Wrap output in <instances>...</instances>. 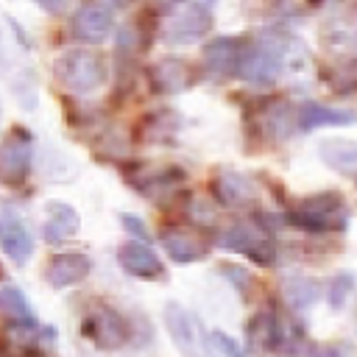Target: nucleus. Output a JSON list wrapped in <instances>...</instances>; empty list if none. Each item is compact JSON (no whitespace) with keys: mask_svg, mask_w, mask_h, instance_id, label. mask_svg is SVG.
Here are the masks:
<instances>
[{"mask_svg":"<svg viewBox=\"0 0 357 357\" xmlns=\"http://www.w3.org/2000/svg\"><path fill=\"white\" fill-rule=\"evenodd\" d=\"M290 45H293L290 39L276 36V33H265L257 42L243 45V59H240L237 73L254 86L273 84L284 70V56H287Z\"/></svg>","mask_w":357,"mask_h":357,"instance_id":"1","label":"nucleus"},{"mask_svg":"<svg viewBox=\"0 0 357 357\" xmlns=\"http://www.w3.org/2000/svg\"><path fill=\"white\" fill-rule=\"evenodd\" d=\"M287 220L298 229L324 234V231H343L349 223V209L340 192H318L310 198H301L290 212Z\"/></svg>","mask_w":357,"mask_h":357,"instance_id":"2","label":"nucleus"},{"mask_svg":"<svg viewBox=\"0 0 357 357\" xmlns=\"http://www.w3.org/2000/svg\"><path fill=\"white\" fill-rule=\"evenodd\" d=\"M53 75L64 89L75 95H86L106 81V61L95 50H67L56 59Z\"/></svg>","mask_w":357,"mask_h":357,"instance_id":"3","label":"nucleus"},{"mask_svg":"<svg viewBox=\"0 0 357 357\" xmlns=\"http://www.w3.org/2000/svg\"><path fill=\"white\" fill-rule=\"evenodd\" d=\"M165 326L184 357H215L209 346V335L204 332V324L181 304L176 301L165 304Z\"/></svg>","mask_w":357,"mask_h":357,"instance_id":"4","label":"nucleus"},{"mask_svg":"<svg viewBox=\"0 0 357 357\" xmlns=\"http://www.w3.org/2000/svg\"><path fill=\"white\" fill-rule=\"evenodd\" d=\"M220 245L229 251H237L243 257H248L257 265H271L276 259V243L271 237V231L259 223L251 220H237L231 223L223 234H220Z\"/></svg>","mask_w":357,"mask_h":357,"instance_id":"5","label":"nucleus"},{"mask_svg":"<svg viewBox=\"0 0 357 357\" xmlns=\"http://www.w3.org/2000/svg\"><path fill=\"white\" fill-rule=\"evenodd\" d=\"M81 329L103 351H114V349H120L128 340V324H126V318L117 310H112L109 304L89 307Z\"/></svg>","mask_w":357,"mask_h":357,"instance_id":"6","label":"nucleus"},{"mask_svg":"<svg viewBox=\"0 0 357 357\" xmlns=\"http://www.w3.org/2000/svg\"><path fill=\"white\" fill-rule=\"evenodd\" d=\"M33 162V139L25 128H14L0 142V181L22 184L31 173Z\"/></svg>","mask_w":357,"mask_h":357,"instance_id":"7","label":"nucleus"},{"mask_svg":"<svg viewBox=\"0 0 357 357\" xmlns=\"http://www.w3.org/2000/svg\"><path fill=\"white\" fill-rule=\"evenodd\" d=\"M212 28V14L206 6H187L178 14H173L165 28H162V39L167 45H192L198 42L206 31Z\"/></svg>","mask_w":357,"mask_h":357,"instance_id":"8","label":"nucleus"},{"mask_svg":"<svg viewBox=\"0 0 357 357\" xmlns=\"http://www.w3.org/2000/svg\"><path fill=\"white\" fill-rule=\"evenodd\" d=\"M117 262H120V268H123L126 273H131V276H137V279L153 282V279H162V276H165L162 259H159L156 251H153L151 245H145L142 240H128V243H123L120 251H117Z\"/></svg>","mask_w":357,"mask_h":357,"instance_id":"9","label":"nucleus"},{"mask_svg":"<svg viewBox=\"0 0 357 357\" xmlns=\"http://www.w3.org/2000/svg\"><path fill=\"white\" fill-rule=\"evenodd\" d=\"M243 42L237 36H218L204 47V67L215 78H229L240 70Z\"/></svg>","mask_w":357,"mask_h":357,"instance_id":"10","label":"nucleus"},{"mask_svg":"<svg viewBox=\"0 0 357 357\" xmlns=\"http://www.w3.org/2000/svg\"><path fill=\"white\" fill-rule=\"evenodd\" d=\"M73 28H75V36L84 39V42H103L114 28V14L106 3L89 0L78 8Z\"/></svg>","mask_w":357,"mask_h":357,"instance_id":"11","label":"nucleus"},{"mask_svg":"<svg viewBox=\"0 0 357 357\" xmlns=\"http://www.w3.org/2000/svg\"><path fill=\"white\" fill-rule=\"evenodd\" d=\"M192 81H195V70L184 59L170 56V59H162L151 67V84L162 95H178L187 86H192Z\"/></svg>","mask_w":357,"mask_h":357,"instance_id":"12","label":"nucleus"},{"mask_svg":"<svg viewBox=\"0 0 357 357\" xmlns=\"http://www.w3.org/2000/svg\"><path fill=\"white\" fill-rule=\"evenodd\" d=\"M159 243H162V248L167 251V257L173 259V262H195V259H204L206 257V251H209V245H206V240L201 237V234H195L192 229H178V226H173V229H165L162 234H159Z\"/></svg>","mask_w":357,"mask_h":357,"instance_id":"13","label":"nucleus"},{"mask_svg":"<svg viewBox=\"0 0 357 357\" xmlns=\"http://www.w3.org/2000/svg\"><path fill=\"white\" fill-rule=\"evenodd\" d=\"M296 123L301 131H312V128H324V126H351V123H357V112L335 109V106H326L318 100H307L298 106Z\"/></svg>","mask_w":357,"mask_h":357,"instance_id":"14","label":"nucleus"},{"mask_svg":"<svg viewBox=\"0 0 357 357\" xmlns=\"http://www.w3.org/2000/svg\"><path fill=\"white\" fill-rule=\"evenodd\" d=\"M245 340L254 351L268 354V351H279L282 343V318L273 310H262L257 312L248 326H245Z\"/></svg>","mask_w":357,"mask_h":357,"instance_id":"15","label":"nucleus"},{"mask_svg":"<svg viewBox=\"0 0 357 357\" xmlns=\"http://www.w3.org/2000/svg\"><path fill=\"white\" fill-rule=\"evenodd\" d=\"M89 271H92V259L86 254L67 251V254H56L47 262L45 276L53 287H70V284H78L81 279H86Z\"/></svg>","mask_w":357,"mask_h":357,"instance_id":"16","label":"nucleus"},{"mask_svg":"<svg viewBox=\"0 0 357 357\" xmlns=\"http://www.w3.org/2000/svg\"><path fill=\"white\" fill-rule=\"evenodd\" d=\"M212 192L226 206H245L248 201L257 198L254 181L245 178L243 173H234V170H218L212 178Z\"/></svg>","mask_w":357,"mask_h":357,"instance_id":"17","label":"nucleus"},{"mask_svg":"<svg viewBox=\"0 0 357 357\" xmlns=\"http://www.w3.org/2000/svg\"><path fill=\"white\" fill-rule=\"evenodd\" d=\"M0 245L17 265H22V262H28V257L33 251V237L20 218L0 215Z\"/></svg>","mask_w":357,"mask_h":357,"instance_id":"18","label":"nucleus"},{"mask_svg":"<svg viewBox=\"0 0 357 357\" xmlns=\"http://www.w3.org/2000/svg\"><path fill=\"white\" fill-rule=\"evenodd\" d=\"M45 212H47V220H45V240L47 243H61V240H67V237H73L78 231L81 220H78V212L70 204L50 201L45 206Z\"/></svg>","mask_w":357,"mask_h":357,"instance_id":"19","label":"nucleus"},{"mask_svg":"<svg viewBox=\"0 0 357 357\" xmlns=\"http://www.w3.org/2000/svg\"><path fill=\"white\" fill-rule=\"evenodd\" d=\"M318 156H321L324 165H329L332 170L346 173V176H357V142L340 139V137L324 139V142L318 145Z\"/></svg>","mask_w":357,"mask_h":357,"instance_id":"20","label":"nucleus"},{"mask_svg":"<svg viewBox=\"0 0 357 357\" xmlns=\"http://www.w3.org/2000/svg\"><path fill=\"white\" fill-rule=\"evenodd\" d=\"M0 312H6L11 321L17 324H36V315H33V307L28 304L25 293L14 284H6L0 290Z\"/></svg>","mask_w":357,"mask_h":357,"instance_id":"21","label":"nucleus"},{"mask_svg":"<svg viewBox=\"0 0 357 357\" xmlns=\"http://www.w3.org/2000/svg\"><path fill=\"white\" fill-rule=\"evenodd\" d=\"M282 290H284V298H287V304H290V307H296V310H307V307H312V304L318 301V296H321V290H318V282H312V279H304V276L287 279Z\"/></svg>","mask_w":357,"mask_h":357,"instance_id":"22","label":"nucleus"},{"mask_svg":"<svg viewBox=\"0 0 357 357\" xmlns=\"http://www.w3.org/2000/svg\"><path fill=\"white\" fill-rule=\"evenodd\" d=\"M351 290H354V279L349 273H337L329 282V304H332V310H340L346 304V298L351 296Z\"/></svg>","mask_w":357,"mask_h":357,"instance_id":"23","label":"nucleus"},{"mask_svg":"<svg viewBox=\"0 0 357 357\" xmlns=\"http://www.w3.org/2000/svg\"><path fill=\"white\" fill-rule=\"evenodd\" d=\"M220 273L229 279V282H234L237 284V290H240V296H248V287L254 284V276L245 271V268H240V265H220Z\"/></svg>","mask_w":357,"mask_h":357,"instance_id":"24","label":"nucleus"},{"mask_svg":"<svg viewBox=\"0 0 357 357\" xmlns=\"http://www.w3.org/2000/svg\"><path fill=\"white\" fill-rule=\"evenodd\" d=\"M120 223H123V226H126V231H131L137 240H142V243L148 240V229L142 226V220H139L137 215H128V212H123V215H120Z\"/></svg>","mask_w":357,"mask_h":357,"instance_id":"25","label":"nucleus"},{"mask_svg":"<svg viewBox=\"0 0 357 357\" xmlns=\"http://www.w3.org/2000/svg\"><path fill=\"white\" fill-rule=\"evenodd\" d=\"M212 340L218 343V349H220V351H223L226 357H243L240 346H237V343H234V340H231L229 335H223V332H215V335H212Z\"/></svg>","mask_w":357,"mask_h":357,"instance_id":"26","label":"nucleus"},{"mask_svg":"<svg viewBox=\"0 0 357 357\" xmlns=\"http://www.w3.org/2000/svg\"><path fill=\"white\" fill-rule=\"evenodd\" d=\"M39 8H45L47 14H64V11H70V6H73V0H33Z\"/></svg>","mask_w":357,"mask_h":357,"instance_id":"27","label":"nucleus"},{"mask_svg":"<svg viewBox=\"0 0 357 357\" xmlns=\"http://www.w3.org/2000/svg\"><path fill=\"white\" fill-rule=\"evenodd\" d=\"M178 3H184V0H156L159 8H173V6H178Z\"/></svg>","mask_w":357,"mask_h":357,"instance_id":"28","label":"nucleus"},{"mask_svg":"<svg viewBox=\"0 0 357 357\" xmlns=\"http://www.w3.org/2000/svg\"><path fill=\"white\" fill-rule=\"evenodd\" d=\"M212 3H218V0H198V6H212Z\"/></svg>","mask_w":357,"mask_h":357,"instance_id":"29","label":"nucleus"},{"mask_svg":"<svg viewBox=\"0 0 357 357\" xmlns=\"http://www.w3.org/2000/svg\"><path fill=\"white\" fill-rule=\"evenodd\" d=\"M0 112H3V109H0Z\"/></svg>","mask_w":357,"mask_h":357,"instance_id":"30","label":"nucleus"}]
</instances>
